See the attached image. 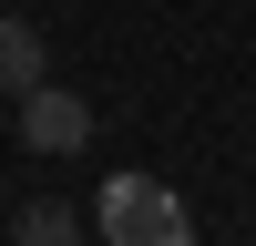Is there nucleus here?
Wrapping results in <instances>:
<instances>
[{
	"mask_svg": "<svg viewBox=\"0 0 256 246\" xmlns=\"http://www.w3.org/2000/svg\"><path fill=\"white\" fill-rule=\"evenodd\" d=\"M20 144H31V154H82V144H92V102L62 92V82H31V92H20Z\"/></svg>",
	"mask_w": 256,
	"mask_h": 246,
	"instance_id": "nucleus-2",
	"label": "nucleus"
},
{
	"mask_svg": "<svg viewBox=\"0 0 256 246\" xmlns=\"http://www.w3.org/2000/svg\"><path fill=\"white\" fill-rule=\"evenodd\" d=\"M10 246H82V216H72L62 195H31V205L10 216Z\"/></svg>",
	"mask_w": 256,
	"mask_h": 246,
	"instance_id": "nucleus-4",
	"label": "nucleus"
},
{
	"mask_svg": "<svg viewBox=\"0 0 256 246\" xmlns=\"http://www.w3.org/2000/svg\"><path fill=\"white\" fill-rule=\"evenodd\" d=\"M92 226H102V246H195L184 195L154 184V174H113V184L92 195Z\"/></svg>",
	"mask_w": 256,
	"mask_h": 246,
	"instance_id": "nucleus-1",
	"label": "nucleus"
},
{
	"mask_svg": "<svg viewBox=\"0 0 256 246\" xmlns=\"http://www.w3.org/2000/svg\"><path fill=\"white\" fill-rule=\"evenodd\" d=\"M31 82H52V52H41V20H0V92H31Z\"/></svg>",
	"mask_w": 256,
	"mask_h": 246,
	"instance_id": "nucleus-3",
	"label": "nucleus"
}]
</instances>
